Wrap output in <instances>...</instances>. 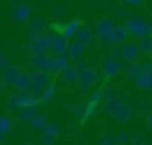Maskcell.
<instances>
[{"mask_svg":"<svg viewBox=\"0 0 152 145\" xmlns=\"http://www.w3.org/2000/svg\"><path fill=\"white\" fill-rule=\"evenodd\" d=\"M0 127H2V132H7L12 129V121H8V119H2V124H0Z\"/></svg>","mask_w":152,"mask_h":145,"instance_id":"2e32d148","label":"cell"},{"mask_svg":"<svg viewBox=\"0 0 152 145\" xmlns=\"http://www.w3.org/2000/svg\"><path fill=\"white\" fill-rule=\"evenodd\" d=\"M137 52H139L137 44H128V46L124 47V51H123V56H124L126 60H134L136 56H137Z\"/></svg>","mask_w":152,"mask_h":145,"instance_id":"8992f818","label":"cell"},{"mask_svg":"<svg viewBox=\"0 0 152 145\" xmlns=\"http://www.w3.org/2000/svg\"><path fill=\"white\" fill-rule=\"evenodd\" d=\"M18 77H20V70H18L17 67H8V69L5 70L4 80H5V82H8V83H15Z\"/></svg>","mask_w":152,"mask_h":145,"instance_id":"ba28073f","label":"cell"},{"mask_svg":"<svg viewBox=\"0 0 152 145\" xmlns=\"http://www.w3.org/2000/svg\"><path fill=\"white\" fill-rule=\"evenodd\" d=\"M145 25L147 23L141 17L134 15V17H131L128 20V31H131L136 36H145Z\"/></svg>","mask_w":152,"mask_h":145,"instance_id":"6da1fadb","label":"cell"},{"mask_svg":"<svg viewBox=\"0 0 152 145\" xmlns=\"http://www.w3.org/2000/svg\"><path fill=\"white\" fill-rule=\"evenodd\" d=\"M26 145H28V144H26Z\"/></svg>","mask_w":152,"mask_h":145,"instance_id":"7402d4cb","label":"cell"},{"mask_svg":"<svg viewBox=\"0 0 152 145\" xmlns=\"http://www.w3.org/2000/svg\"><path fill=\"white\" fill-rule=\"evenodd\" d=\"M75 36H77V41H79L80 44H83V46H85V44L88 43L90 39H92V33H90L87 28H82V30H79V31L75 33Z\"/></svg>","mask_w":152,"mask_h":145,"instance_id":"9c48e42d","label":"cell"},{"mask_svg":"<svg viewBox=\"0 0 152 145\" xmlns=\"http://www.w3.org/2000/svg\"><path fill=\"white\" fill-rule=\"evenodd\" d=\"M77 28H79V21H70L66 26V30H64V36H67V38L74 36L77 33Z\"/></svg>","mask_w":152,"mask_h":145,"instance_id":"7c38bea8","label":"cell"},{"mask_svg":"<svg viewBox=\"0 0 152 145\" xmlns=\"http://www.w3.org/2000/svg\"><path fill=\"white\" fill-rule=\"evenodd\" d=\"M95 72H93L92 69H87L82 72V75H80V86L82 88H85V86H90L93 82H95Z\"/></svg>","mask_w":152,"mask_h":145,"instance_id":"277c9868","label":"cell"},{"mask_svg":"<svg viewBox=\"0 0 152 145\" xmlns=\"http://www.w3.org/2000/svg\"><path fill=\"white\" fill-rule=\"evenodd\" d=\"M83 44H80L79 41H77L75 44H72V46H70V49H69V52H70V57H72V59H79L80 56H82L83 54Z\"/></svg>","mask_w":152,"mask_h":145,"instance_id":"30bf717a","label":"cell"},{"mask_svg":"<svg viewBox=\"0 0 152 145\" xmlns=\"http://www.w3.org/2000/svg\"><path fill=\"white\" fill-rule=\"evenodd\" d=\"M139 49L144 51V52H149V51L152 49V34L142 36V39L139 41Z\"/></svg>","mask_w":152,"mask_h":145,"instance_id":"8fae6325","label":"cell"},{"mask_svg":"<svg viewBox=\"0 0 152 145\" xmlns=\"http://www.w3.org/2000/svg\"><path fill=\"white\" fill-rule=\"evenodd\" d=\"M2 138H4V135H2V134H0V144H2Z\"/></svg>","mask_w":152,"mask_h":145,"instance_id":"ffe728a7","label":"cell"},{"mask_svg":"<svg viewBox=\"0 0 152 145\" xmlns=\"http://www.w3.org/2000/svg\"><path fill=\"white\" fill-rule=\"evenodd\" d=\"M74 70H75V69H74V67H69V69H67L66 72H64V75H66V77H64V78H66L67 82H70V80H72V75H70V73H72Z\"/></svg>","mask_w":152,"mask_h":145,"instance_id":"e0dca14e","label":"cell"},{"mask_svg":"<svg viewBox=\"0 0 152 145\" xmlns=\"http://www.w3.org/2000/svg\"><path fill=\"white\" fill-rule=\"evenodd\" d=\"M147 124L152 127V114H149V117H147Z\"/></svg>","mask_w":152,"mask_h":145,"instance_id":"d6986e66","label":"cell"},{"mask_svg":"<svg viewBox=\"0 0 152 145\" xmlns=\"http://www.w3.org/2000/svg\"><path fill=\"white\" fill-rule=\"evenodd\" d=\"M151 82H152V73H144V75H141L137 78V83L141 86H147Z\"/></svg>","mask_w":152,"mask_h":145,"instance_id":"5bb4252c","label":"cell"},{"mask_svg":"<svg viewBox=\"0 0 152 145\" xmlns=\"http://www.w3.org/2000/svg\"><path fill=\"white\" fill-rule=\"evenodd\" d=\"M30 82H31V78L28 75H25V73H20V77L17 78V86H21V88H26L28 85H30Z\"/></svg>","mask_w":152,"mask_h":145,"instance_id":"4fadbf2b","label":"cell"},{"mask_svg":"<svg viewBox=\"0 0 152 145\" xmlns=\"http://www.w3.org/2000/svg\"><path fill=\"white\" fill-rule=\"evenodd\" d=\"M129 4H132V5H139V4H142V0H128Z\"/></svg>","mask_w":152,"mask_h":145,"instance_id":"ac0fdd59","label":"cell"},{"mask_svg":"<svg viewBox=\"0 0 152 145\" xmlns=\"http://www.w3.org/2000/svg\"><path fill=\"white\" fill-rule=\"evenodd\" d=\"M126 38H128V30H126V26H116V28H113L111 34H110V41H111L113 44L124 43Z\"/></svg>","mask_w":152,"mask_h":145,"instance_id":"7a4b0ae2","label":"cell"},{"mask_svg":"<svg viewBox=\"0 0 152 145\" xmlns=\"http://www.w3.org/2000/svg\"><path fill=\"white\" fill-rule=\"evenodd\" d=\"M113 31V23L110 18H102V20L96 21V33L100 36H110Z\"/></svg>","mask_w":152,"mask_h":145,"instance_id":"3957f363","label":"cell"},{"mask_svg":"<svg viewBox=\"0 0 152 145\" xmlns=\"http://www.w3.org/2000/svg\"><path fill=\"white\" fill-rule=\"evenodd\" d=\"M30 15V7H26V5H23V7L18 8V18H21V20H25V18Z\"/></svg>","mask_w":152,"mask_h":145,"instance_id":"9a60e30c","label":"cell"},{"mask_svg":"<svg viewBox=\"0 0 152 145\" xmlns=\"http://www.w3.org/2000/svg\"><path fill=\"white\" fill-rule=\"evenodd\" d=\"M2 119H4V117H2V116H0V124H2Z\"/></svg>","mask_w":152,"mask_h":145,"instance_id":"44dd1931","label":"cell"},{"mask_svg":"<svg viewBox=\"0 0 152 145\" xmlns=\"http://www.w3.org/2000/svg\"><path fill=\"white\" fill-rule=\"evenodd\" d=\"M46 47H48V38H46V36H43V38L36 36V38H34V43H33V52L41 54L44 49H46Z\"/></svg>","mask_w":152,"mask_h":145,"instance_id":"52a82bcc","label":"cell"},{"mask_svg":"<svg viewBox=\"0 0 152 145\" xmlns=\"http://www.w3.org/2000/svg\"><path fill=\"white\" fill-rule=\"evenodd\" d=\"M51 47H53L56 52H62V51H66V47H67V36H56V38H53Z\"/></svg>","mask_w":152,"mask_h":145,"instance_id":"5b68a950","label":"cell"}]
</instances>
